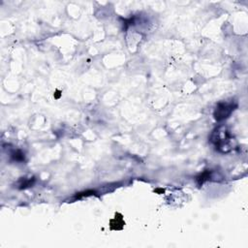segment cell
I'll return each instance as SVG.
<instances>
[{"label":"cell","mask_w":248,"mask_h":248,"mask_svg":"<svg viewBox=\"0 0 248 248\" xmlns=\"http://www.w3.org/2000/svg\"><path fill=\"white\" fill-rule=\"evenodd\" d=\"M210 140L217 150L222 152H229L233 148V138L230 132L223 126L216 128L211 136Z\"/></svg>","instance_id":"1"},{"label":"cell","mask_w":248,"mask_h":248,"mask_svg":"<svg viewBox=\"0 0 248 248\" xmlns=\"http://www.w3.org/2000/svg\"><path fill=\"white\" fill-rule=\"evenodd\" d=\"M236 107L233 102H220L217 104L214 110V118L217 121H222L228 118Z\"/></svg>","instance_id":"2"}]
</instances>
